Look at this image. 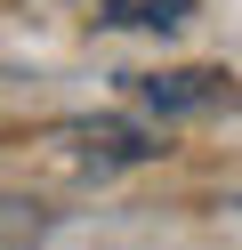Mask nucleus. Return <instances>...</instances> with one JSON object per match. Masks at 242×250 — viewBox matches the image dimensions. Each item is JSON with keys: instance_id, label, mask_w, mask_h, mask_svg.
Returning a JSON list of instances; mask_svg holds the SVG:
<instances>
[{"instance_id": "nucleus-3", "label": "nucleus", "mask_w": 242, "mask_h": 250, "mask_svg": "<svg viewBox=\"0 0 242 250\" xmlns=\"http://www.w3.org/2000/svg\"><path fill=\"white\" fill-rule=\"evenodd\" d=\"M186 17H194V0H105L97 8L105 33H177Z\"/></svg>"}, {"instance_id": "nucleus-2", "label": "nucleus", "mask_w": 242, "mask_h": 250, "mask_svg": "<svg viewBox=\"0 0 242 250\" xmlns=\"http://www.w3.org/2000/svg\"><path fill=\"white\" fill-rule=\"evenodd\" d=\"M73 146H89V162L113 169V162H154L161 137L154 129H129V121H97V129H73Z\"/></svg>"}, {"instance_id": "nucleus-1", "label": "nucleus", "mask_w": 242, "mask_h": 250, "mask_svg": "<svg viewBox=\"0 0 242 250\" xmlns=\"http://www.w3.org/2000/svg\"><path fill=\"white\" fill-rule=\"evenodd\" d=\"M129 97H137V105H154V113H210V105H234V73H218V65L129 73Z\"/></svg>"}]
</instances>
